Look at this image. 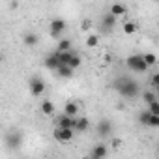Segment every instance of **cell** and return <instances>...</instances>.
<instances>
[{"mask_svg":"<svg viewBox=\"0 0 159 159\" xmlns=\"http://www.w3.org/2000/svg\"><path fill=\"white\" fill-rule=\"evenodd\" d=\"M120 144H122V140H120V139H112V142H111V146H112V148H120Z\"/></svg>","mask_w":159,"mask_h":159,"instance_id":"obj_29","label":"cell"},{"mask_svg":"<svg viewBox=\"0 0 159 159\" xmlns=\"http://www.w3.org/2000/svg\"><path fill=\"white\" fill-rule=\"evenodd\" d=\"M49 30H51V38H54V39H58V41H60L62 32H66V21H64V19H60V17L52 19V21H51V25H49Z\"/></svg>","mask_w":159,"mask_h":159,"instance_id":"obj_3","label":"cell"},{"mask_svg":"<svg viewBox=\"0 0 159 159\" xmlns=\"http://www.w3.org/2000/svg\"><path fill=\"white\" fill-rule=\"evenodd\" d=\"M148 112H150L152 116H159V101H155V103L148 105Z\"/></svg>","mask_w":159,"mask_h":159,"instance_id":"obj_25","label":"cell"},{"mask_svg":"<svg viewBox=\"0 0 159 159\" xmlns=\"http://www.w3.org/2000/svg\"><path fill=\"white\" fill-rule=\"evenodd\" d=\"M152 86H153V88H155V86H159V71L152 77Z\"/></svg>","mask_w":159,"mask_h":159,"instance_id":"obj_28","label":"cell"},{"mask_svg":"<svg viewBox=\"0 0 159 159\" xmlns=\"http://www.w3.org/2000/svg\"><path fill=\"white\" fill-rule=\"evenodd\" d=\"M114 88H116V92H118L122 98H125V99H133V98H137L139 92H140L139 83L135 81V79H131V77H125V75L120 77V79H116Z\"/></svg>","mask_w":159,"mask_h":159,"instance_id":"obj_1","label":"cell"},{"mask_svg":"<svg viewBox=\"0 0 159 159\" xmlns=\"http://www.w3.org/2000/svg\"><path fill=\"white\" fill-rule=\"evenodd\" d=\"M21 142H23V135H21L19 131H11L10 135H6V144H8L11 150L19 148V146H21Z\"/></svg>","mask_w":159,"mask_h":159,"instance_id":"obj_9","label":"cell"},{"mask_svg":"<svg viewBox=\"0 0 159 159\" xmlns=\"http://www.w3.org/2000/svg\"><path fill=\"white\" fill-rule=\"evenodd\" d=\"M83 159H92V157H83Z\"/></svg>","mask_w":159,"mask_h":159,"instance_id":"obj_31","label":"cell"},{"mask_svg":"<svg viewBox=\"0 0 159 159\" xmlns=\"http://www.w3.org/2000/svg\"><path fill=\"white\" fill-rule=\"evenodd\" d=\"M137 23H133V21H127V23H124V26H122V30H124V34H135L137 32Z\"/></svg>","mask_w":159,"mask_h":159,"instance_id":"obj_20","label":"cell"},{"mask_svg":"<svg viewBox=\"0 0 159 159\" xmlns=\"http://www.w3.org/2000/svg\"><path fill=\"white\" fill-rule=\"evenodd\" d=\"M139 124L140 125H146V127H152V114L148 112V109L139 114Z\"/></svg>","mask_w":159,"mask_h":159,"instance_id":"obj_15","label":"cell"},{"mask_svg":"<svg viewBox=\"0 0 159 159\" xmlns=\"http://www.w3.org/2000/svg\"><path fill=\"white\" fill-rule=\"evenodd\" d=\"M38 41H39V38H38L34 32H26V34L23 36V43H25L26 47H36Z\"/></svg>","mask_w":159,"mask_h":159,"instance_id":"obj_14","label":"cell"},{"mask_svg":"<svg viewBox=\"0 0 159 159\" xmlns=\"http://www.w3.org/2000/svg\"><path fill=\"white\" fill-rule=\"evenodd\" d=\"M107 153H109V148H107L105 144H96V146L92 148V152H90V157H92V159H105Z\"/></svg>","mask_w":159,"mask_h":159,"instance_id":"obj_11","label":"cell"},{"mask_svg":"<svg viewBox=\"0 0 159 159\" xmlns=\"http://www.w3.org/2000/svg\"><path fill=\"white\" fill-rule=\"evenodd\" d=\"M28 86H30V94L32 96H41L43 92H45V83L41 81V79L39 77H32L30 79V83H28Z\"/></svg>","mask_w":159,"mask_h":159,"instance_id":"obj_6","label":"cell"},{"mask_svg":"<svg viewBox=\"0 0 159 159\" xmlns=\"http://www.w3.org/2000/svg\"><path fill=\"white\" fill-rule=\"evenodd\" d=\"M142 98H144L146 105H152V103H155V101H157V94H155V92H152V90H146V92L142 94Z\"/></svg>","mask_w":159,"mask_h":159,"instance_id":"obj_21","label":"cell"},{"mask_svg":"<svg viewBox=\"0 0 159 159\" xmlns=\"http://www.w3.org/2000/svg\"><path fill=\"white\" fill-rule=\"evenodd\" d=\"M43 64H45V67H47V69H54V71H58V67L62 66V64H60V58H58V52L49 54V56L43 60Z\"/></svg>","mask_w":159,"mask_h":159,"instance_id":"obj_10","label":"cell"},{"mask_svg":"<svg viewBox=\"0 0 159 159\" xmlns=\"http://www.w3.org/2000/svg\"><path fill=\"white\" fill-rule=\"evenodd\" d=\"M157 150H159V146H157Z\"/></svg>","mask_w":159,"mask_h":159,"instance_id":"obj_33","label":"cell"},{"mask_svg":"<svg viewBox=\"0 0 159 159\" xmlns=\"http://www.w3.org/2000/svg\"><path fill=\"white\" fill-rule=\"evenodd\" d=\"M114 25H116V17H114L111 11L101 17V32H103V34H111L112 28H114Z\"/></svg>","mask_w":159,"mask_h":159,"instance_id":"obj_7","label":"cell"},{"mask_svg":"<svg viewBox=\"0 0 159 159\" xmlns=\"http://www.w3.org/2000/svg\"><path fill=\"white\" fill-rule=\"evenodd\" d=\"M81 28H83V30H86V32H88V30H90V28H92V21H90V19H84V21H83V23H81Z\"/></svg>","mask_w":159,"mask_h":159,"instance_id":"obj_27","label":"cell"},{"mask_svg":"<svg viewBox=\"0 0 159 159\" xmlns=\"http://www.w3.org/2000/svg\"><path fill=\"white\" fill-rule=\"evenodd\" d=\"M56 52H58V51H56ZM73 56H75V52H73V51L58 52V58H60V64H62V66H69V62L73 60Z\"/></svg>","mask_w":159,"mask_h":159,"instance_id":"obj_16","label":"cell"},{"mask_svg":"<svg viewBox=\"0 0 159 159\" xmlns=\"http://www.w3.org/2000/svg\"><path fill=\"white\" fill-rule=\"evenodd\" d=\"M81 62H83V60H81V56H79V54H75V56H73V60L69 62V67H71V69H75V67H79V66H81Z\"/></svg>","mask_w":159,"mask_h":159,"instance_id":"obj_26","label":"cell"},{"mask_svg":"<svg viewBox=\"0 0 159 159\" xmlns=\"http://www.w3.org/2000/svg\"><path fill=\"white\" fill-rule=\"evenodd\" d=\"M152 127H159V116H152Z\"/></svg>","mask_w":159,"mask_h":159,"instance_id":"obj_30","label":"cell"},{"mask_svg":"<svg viewBox=\"0 0 159 159\" xmlns=\"http://www.w3.org/2000/svg\"><path fill=\"white\" fill-rule=\"evenodd\" d=\"M67 51H71V41L64 38L58 41V52H67Z\"/></svg>","mask_w":159,"mask_h":159,"instance_id":"obj_22","label":"cell"},{"mask_svg":"<svg viewBox=\"0 0 159 159\" xmlns=\"http://www.w3.org/2000/svg\"><path fill=\"white\" fill-rule=\"evenodd\" d=\"M88 127H90V120L88 118H84V116L77 118V124H75V131L77 133H84V131H88Z\"/></svg>","mask_w":159,"mask_h":159,"instance_id":"obj_13","label":"cell"},{"mask_svg":"<svg viewBox=\"0 0 159 159\" xmlns=\"http://www.w3.org/2000/svg\"><path fill=\"white\" fill-rule=\"evenodd\" d=\"M155 90H157V92H159V86H155Z\"/></svg>","mask_w":159,"mask_h":159,"instance_id":"obj_32","label":"cell"},{"mask_svg":"<svg viewBox=\"0 0 159 159\" xmlns=\"http://www.w3.org/2000/svg\"><path fill=\"white\" fill-rule=\"evenodd\" d=\"M75 124H77V118H69L67 114H60L56 118V127L60 129H75Z\"/></svg>","mask_w":159,"mask_h":159,"instance_id":"obj_8","label":"cell"},{"mask_svg":"<svg viewBox=\"0 0 159 159\" xmlns=\"http://www.w3.org/2000/svg\"><path fill=\"white\" fill-rule=\"evenodd\" d=\"M111 135H112V122H111L109 118H101V120L98 122V137L107 139V137H111Z\"/></svg>","mask_w":159,"mask_h":159,"instance_id":"obj_4","label":"cell"},{"mask_svg":"<svg viewBox=\"0 0 159 159\" xmlns=\"http://www.w3.org/2000/svg\"><path fill=\"white\" fill-rule=\"evenodd\" d=\"M52 137H54L58 142H69V140L75 137V129H60V127H54Z\"/></svg>","mask_w":159,"mask_h":159,"instance_id":"obj_5","label":"cell"},{"mask_svg":"<svg viewBox=\"0 0 159 159\" xmlns=\"http://www.w3.org/2000/svg\"><path fill=\"white\" fill-rule=\"evenodd\" d=\"M142 56H144V62L148 64V67H150V66H153V64L157 62V56H155L153 52H146V54H142Z\"/></svg>","mask_w":159,"mask_h":159,"instance_id":"obj_23","label":"cell"},{"mask_svg":"<svg viewBox=\"0 0 159 159\" xmlns=\"http://www.w3.org/2000/svg\"><path fill=\"white\" fill-rule=\"evenodd\" d=\"M41 112H43L45 116H52V114H54V103L49 101V99H45V101L41 103Z\"/></svg>","mask_w":159,"mask_h":159,"instance_id":"obj_17","label":"cell"},{"mask_svg":"<svg viewBox=\"0 0 159 159\" xmlns=\"http://www.w3.org/2000/svg\"><path fill=\"white\" fill-rule=\"evenodd\" d=\"M64 114H67L69 118H79V116H77V114H79V105H77L75 101H67L66 107H64Z\"/></svg>","mask_w":159,"mask_h":159,"instance_id":"obj_12","label":"cell"},{"mask_svg":"<svg viewBox=\"0 0 159 159\" xmlns=\"http://www.w3.org/2000/svg\"><path fill=\"white\" fill-rule=\"evenodd\" d=\"M125 66H127L129 71H135V73H146L148 71V64L144 62L142 54H131V56H127Z\"/></svg>","mask_w":159,"mask_h":159,"instance_id":"obj_2","label":"cell"},{"mask_svg":"<svg viewBox=\"0 0 159 159\" xmlns=\"http://www.w3.org/2000/svg\"><path fill=\"white\" fill-rule=\"evenodd\" d=\"M111 13H112L114 17H118V15H125V13H127V8H125L124 4H118V2H116V4L111 6Z\"/></svg>","mask_w":159,"mask_h":159,"instance_id":"obj_18","label":"cell"},{"mask_svg":"<svg viewBox=\"0 0 159 159\" xmlns=\"http://www.w3.org/2000/svg\"><path fill=\"white\" fill-rule=\"evenodd\" d=\"M73 71H75V69H71L69 66H60L56 73H58V77H62V79H71V77H73Z\"/></svg>","mask_w":159,"mask_h":159,"instance_id":"obj_19","label":"cell"},{"mask_svg":"<svg viewBox=\"0 0 159 159\" xmlns=\"http://www.w3.org/2000/svg\"><path fill=\"white\" fill-rule=\"evenodd\" d=\"M98 43H99V38H98L96 34H90V36L86 38V45H88V47H98Z\"/></svg>","mask_w":159,"mask_h":159,"instance_id":"obj_24","label":"cell"}]
</instances>
